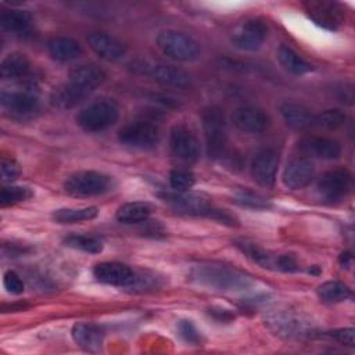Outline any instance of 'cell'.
I'll return each instance as SVG.
<instances>
[{"instance_id": "6da1fadb", "label": "cell", "mask_w": 355, "mask_h": 355, "mask_svg": "<svg viewBox=\"0 0 355 355\" xmlns=\"http://www.w3.org/2000/svg\"><path fill=\"white\" fill-rule=\"evenodd\" d=\"M190 276L204 287L223 291L244 290L252 283L247 273L220 263H200L193 268Z\"/></svg>"}, {"instance_id": "7a4b0ae2", "label": "cell", "mask_w": 355, "mask_h": 355, "mask_svg": "<svg viewBox=\"0 0 355 355\" xmlns=\"http://www.w3.org/2000/svg\"><path fill=\"white\" fill-rule=\"evenodd\" d=\"M158 49L169 58L179 62H191L200 57V44L190 35L166 29L158 33L157 36Z\"/></svg>"}, {"instance_id": "3957f363", "label": "cell", "mask_w": 355, "mask_h": 355, "mask_svg": "<svg viewBox=\"0 0 355 355\" xmlns=\"http://www.w3.org/2000/svg\"><path fill=\"white\" fill-rule=\"evenodd\" d=\"M114 189V179L97 171H79L64 182V190L73 197L101 196Z\"/></svg>"}, {"instance_id": "277c9868", "label": "cell", "mask_w": 355, "mask_h": 355, "mask_svg": "<svg viewBox=\"0 0 355 355\" xmlns=\"http://www.w3.org/2000/svg\"><path fill=\"white\" fill-rule=\"evenodd\" d=\"M118 116V105L112 100L101 98L82 108L76 115V123L85 132H101L112 126Z\"/></svg>"}, {"instance_id": "5b68a950", "label": "cell", "mask_w": 355, "mask_h": 355, "mask_svg": "<svg viewBox=\"0 0 355 355\" xmlns=\"http://www.w3.org/2000/svg\"><path fill=\"white\" fill-rule=\"evenodd\" d=\"M202 129L207 150L212 158H223L227 154V126L225 114L216 107H209L202 112Z\"/></svg>"}, {"instance_id": "8992f818", "label": "cell", "mask_w": 355, "mask_h": 355, "mask_svg": "<svg viewBox=\"0 0 355 355\" xmlns=\"http://www.w3.org/2000/svg\"><path fill=\"white\" fill-rule=\"evenodd\" d=\"M132 69L136 73L148 76L155 82L176 89H184L190 86V75L183 69L153 60H137L132 62Z\"/></svg>"}, {"instance_id": "52a82bcc", "label": "cell", "mask_w": 355, "mask_h": 355, "mask_svg": "<svg viewBox=\"0 0 355 355\" xmlns=\"http://www.w3.org/2000/svg\"><path fill=\"white\" fill-rule=\"evenodd\" d=\"M118 140L128 147L151 148L159 141V129L146 119L130 121L119 129Z\"/></svg>"}, {"instance_id": "ba28073f", "label": "cell", "mask_w": 355, "mask_h": 355, "mask_svg": "<svg viewBox=\"0 0 355 355\" xmlns=\"http://www.w3.org/2000/svg\"><path fill=\"white\" fill-rule=\"evenodd\" d=\"M352 187V175L347 168H334L324 172L318 180L319 196L329 202L344 198Z\"/></svg>"}, {"instance_id": "9c48e42d", "label": "cell", "mask_w": 355, "mask_h": 355, "mask_svg": "<svg viewBox=\"0 0 355 355\" xmlns=\"http://www.w3.org/2000/svg\"><path fill=\"white\" fill-rule=\"evenodd\" d=\"M169 150L173 157L194 162L200 157V141L187 126L175 125L169 132Z\"/></svg>"}, {"instance_id": "30bf717a", "label": "cell", "mask_w": 355, "mask_h": 355, "mask_svg": "<svg viewBox=\"0 0 355 355\" xmlns=\"http://www.w3.org/2000/svg\"><path fill=\"white\" fill-rule=\"evenodd\" d=\"M93 275L98 282L116 287H133L139 282L137 275L128 265L114 261L97 263L93 268Z\"/></svg>"}, {"instance_id": "8fae6325", "label": "cell", "mask_w": 355, "mask_h": 355, "mask_svg": "<svg viewBox=\"0 0 355 355\" xmlns=\"http://www.w3.org/2000/svg\"><path fill=\"white\" fill-rule=\"evenodd\" d=\"M268 37V26L261 19H248L243 22L233 33L232 43L244 51L258 50Z\"/></svg>"}, {"instance_id": "7c38bea8", "label": "cell", "mask_w": 355, "mask_h": 355, "mask_svg": "<svg viewBox=\"0 0 355 355\" xmlns=\"http://www.w3.org/2000/svg\"><path fill=\"white\" fill-rule=\"evenodd\" d=\"M232 122L244 133H262L269 128L270 118L257 105H241L233 111Z\"/></svg>"}, {"instance_id": "4fadbf2b", "label": "cell", "mask_w": 355, "mask_h": 355, "mask_svg": "<svg viewBox=\"0 0 355 355\" xmlns=\"http://www.w3.org/2000/svg\"><path fill=\"white\" fill-rule=\"evenodd\" d=\"M315 176V165L309 158L297 157L288 161L283 172V183L293 190L306 187Z\"/></svg>"}, {"instance_id": "5bb4252c", "label": "cell", "mask_w": 355, "mask_h": 355, "mask_svg": "<svg viewBox=\"0 0 355 355\" xmlns=\"http://www.w3.org/2000/svg\"><path fill=\"white\" fill-rule=\"evenodd\" d=\"M87 43L90 49L104 61L115 62L125 57L126 49L121 40L105 33V32H93L87 36Z\"/></svg>"}, {"instance_id": "9a60e30c", "label": "cell", "mask_w": 355, "mask_h": 355, "mask_svg": "<svg viewBox=\"0 0 355 355\" xmlns=\"http://www.w3.org/2000/svg\"><path fill=\"white\" fill-rule=\"evenodd\" d=\"M277 168L279 155L272 150H262L252 159L251 175L258 184L263 187H270L275 184Z\"/></svg>"}, {"instance_id": "2e32d148", "label": "cell", "mask_w": 355, "mask_h": 355, "mask_svg": "<svg viewBox=\"0 0 355 355\" xmlns=\"http://www.w3.org/2000/svg\"><path fill=\"white\" fill-rule=\"evenodd\" d=\"M105 80V72L96 64H83L73 67L69 71L68 82L80 89L86 94L94 92Z\"/></svg>"}, {"instance_id": "e0dca14e", "label": "cell", "mask_w": 355, "mask_h": 355, "mask_svg": "<svg viewBox=\"0 0 355 355\" xmlns=\"http://www.w3.org/2000/svg\"><path fill=\"white\" fill-rule=\"evenodd\" d=\"M0 103L14 116H31L39 110V100L31 92H1Z\"/></svg>"}, {"instance_id": "ac0fdd59", "label": "cell", "mask_w": 355, "mask_h": 355, "mask_svg": "<svg viewBox=\"0 0 355 355\" xmlns=\"http://www.w3.org/2000/svg\"><path fill=\"white\" fill-rule=\"evenodd\" d=\"M298 147L301 151L322 159H334L341 154V146L337 140L322 136H306L300 140Z\"/></svg>"}, {"instance_id": "d6986e66", "label": "cell", "mask_w": 355, "mask_h": 355, "mask_svg": "<svg viewBox=\"0 0 355 355\" xmlns=\"http://www.w3.org/2000/svg\"><path fill=\"white\" fill-rule=\"evenodd\" d=\"M72 338L73 341L86 351L97 352L103 347L104 331L103 329L90 322H78L72 326Z\"/></svg>"}, {"instance_id": "ffe728a7", "label": "cell", "mask_w": 355, "mask_h": 355, "mask_svg": "<svg viewBox=\"0 0 355 355\" xmlns=\"http://www.w3.org/2000/svg\"><path fill=\"white\" fill-rule=\"evenodd\" d=\"M280 115L286 125L295 130H305L313 126L315 114L308 107L295 101H284L279 107Z\"/></svg>"}, {"instance_id": "44dd1931", "label": "cell", "mask_w": 355, "mask_h": 355, "mask_svg": "<svg viewBox=\"0 0 355 355\" xmlns=\"http://www.w3.org/2000/svg\"><path fill=\"white\" fill-rule=\"evenodd\" d=\"M47 50L50 55L61 62H68L82 55V46L72 37L57 36L47 42Z\"/></svg>"}, {"instance_id": "7402d4cb", "label": "cell", "mask_w": 355, "mask_h": 355, "mask_svg": "<svg viewBox=\"0 0 355 355\" xmlns=\"http://www.w3.org/2000/svg\"><path fill=\"white\" fill-rule=\"evenodd\" d=\"M89 94L82 92L80 89L75 87L72 83L67 82L55 87L50 94V103L53 107L60 110H68L78 105L83 101Z\"/></svg>"}, {"instance_id": "603a6c76", "label": "cell", "mask_w": 355, "mask_h": 355, "mask_svg": "<svg viewBox=\"0 0 355 355\" xmlns=\"http://www.w3.org/2000/svg\"><path fill=\"white\" fill-rule=\"evenodd\" d=\"M0 26L15 35H25L32 28V17L24 10H7L0 15Z\"/></svg>"}, {"instance_id": "cb8c5ba5", "label": "cell", "mask_w": 355, "mask_h": 355, "mask_svg": "<svg viewBox=\"0 0 355 355\" xmlns=\"http://www.w3.org/2000/svg\"><path fill=\"white\" fill-rule=\"evenodd\" d=\"M31 62L25 54L10 53L6 55L0 65V73L4 79H19L29 73Z\"/></svg>"}, {"instance_id": "d4e9b609", "label": "cell", "mask_w": 355, "mask_h": 355, "mask_svg": "<svg viewBox=\"0 0 355 355\" xmlns=\"http://www.w3.org/2000/svg\"><path fill=\"white\" fill-rule=\"evenodd\" d=\"M277 60L286 71H288L294 75H304L313 69L312 64H309L306 60H304L301 55H298L293 49H290L287 46L279 47Z\"/></svg>"}, {"instance_id": "484cf974", "label": "cell", "mask_w": 355, "mask_h": 355, "mask_svg": "<svg viewBox=\"0 0 355 355\" xmlns=\"http://www.w3.org/2000/svg\"><path fill=\"white\" fill-rule=\"evenodd\" d=\"M151 214V208L148 204L141 202V201H133V202H126L121 205L116 211V219L122 223H139L144 222L148 219Z\"/></svg>"}, {"instance_id": "4316f807", "label": "cell", "mask_w": 355, "mask_h": 355, "mask_svg": "<svg viewBox=\"0 0 355 355\" xmlns=\"http://www.w3.org/2000/svg\"><path fill=\"white\" fill-rule=\"evenodd\" d=\"M98 215V209L96 207H85V208H61L55 209L51 214L54 222L67 225V223H78L83 220L94 219Z\"/></svg>"}, {"instance_id": "83f0119b", "label": "cell", "mask_w": 355, "mask_h": 355, "mask_svg": "<svg viewBox=\"0 0 355 355\" xmlns=\"http://www.w3.org/2000/svg\"><path fill=\"white\" fill-rule=\"evenodd\" d=\"M236 245L241 250L243 254H245V257H248L252 262L261 265L262 268H268V269H275L276 270V263H277V255H273L268 251H265L263 248L258 247L254 243H248V241H237Z\"/></svg>"}, {"instance_id": "f1b7e54d", "label": "cell", "mask_w": 355, "mask_h": 355, "mask_svg": "<svg viewBox=\"0 0 355 355\" xmlns=\"http://www.w3.org/2000/svg\"><path fill=\"white\" fill-rule=\"evenodd\" d=\"M318 295L326 302H341L351 297V290L341 282L330 280L318 287Z\"/></svg>"}, {"instance_id": "f546056e", "label": "cell", "mask_w": 355, "mask_h": 355, "mask_svg": "<svg viewBox=\"0 0 355 355\" xmlns=\"http://www.w3.org/2000/svg\"><path fill=\"white\" fill-rule=\"evenodd\" d=\"M65 245L80 250L89 254H98L103 251V241L96 236L89 234H71L64 240Z\"/></svg>"}, {"instance_id": "4dcf8cb0", "label": "cell", "mask_w": 355, "mask_h": 355, "mask_svg": "<svg viewBox=\"0 0 355 355\" xmlns=\"http://www.w3.org/2000/svg\"><path fill=\"white\" fill-rule=\"evenodd\" d=\"M345 114L341 110H324L313 116V126L326 129V130H336L345 123Z\"/></svg>"}, {"instance_id": "1f68e13d", "label": "cell", "mask_w": 355, "mask_h": 355, "mask_svg": "<svg viewBox=\"0 0 355 355\" xmlns=\"http://www.w3.org/2000/svg\"><path fill=\"white\" fill-rule=\"evenodd\" d=\"M33 196V191L25 186H4L0 191V204L3 207L14 205Z\"/></svg>"}, {"instance_id": "d6a6232c", "label": "cell", "mask_w": 355, "mask_h": 355, "mask_svg": "<svg viewBox=\"0 0 355 355\" xmlns=\"http://www.w3.org/2000/svg\"><path fill=\"white\" fill-rule=\"evenodd\" d=\"M194 182V175L187 169H173L169 173V184L175 191H187Z\"/></svg>"}, {"instance_id": "836d02e7", "label": "cell", "mask_w": 355, "mask_h": 355, "mask_svg": "<svg viewBox=\"0 0 355 355\" xmlns=\"http://www.w3.org/2000/svg\"><path fill=\"white\" fill-rule=\"evenodd\" d=\"M234 201L241 207H247V208H252V209L270 208V202L266 198H263L262 196L252 193V191H239L234 196Z\"/></svg>"}, {"instance_id": "e575fe53", "label": "cell", "mask_w": 355, "mask_h": 355, "mask_svg": "<svg viewBox=\"0 0 355 355\" xmlns=\"http://www.w3.org/2000/svg\"><path fill=\"white\" fill-rule=\"evenodd\" d=\"M178 330H179L180 337L186 343H190V344H194V345H198V344L202 343L201 333L198 331V329L194 326V323L191 320H187V319L180 320L178 323Z\"/></svg>"}, {"instance_id": "d590c367", "label": "cell", "mask_w": 355, "mask_h": 355, "mask_svg": "<svg viewBox=\"0 0 355 355\" xmlns=\"http://www.w3.org/2000/svg\"><path fill=\"white\" fill-rule=\"evenodd\" d=\"M0 173H1V180L3 182H12L21 175V168L19 165L11 159V158H3L0 164Z\"/></svg>"}, {"instance_id": "8d00e7d4", "label": "cell", "mask_w": 355, "mask_h": 355, "mask_svg": "<svg viewBox=\"0 0 355 355\" xmlns=\"http://www.w3.org/2000/svg\"><path fill=\"white\" fill-rule=\"evenodd\" d=\"M3 284L6 287V290L11 294H21L24 291V282L21 280V277L12 272V270H8L4 273V277H3Z\"/></svg>"}, {"instance_id": "74e56055", "label": "cell", "mask_w": 355, "mask_h": 355, "mask_svg": "<svg viewBox=\"0 0 355 355\" xmlns=\"http://www.w3.org/2000/svg\"><path fill=\"white\" fill-rule=\"evenodd\" d=\"M329 336H331V337H333L334 340H337L338 343L345 344V345H349V347H352L354 343H355V333H354V329H351V327L333 330V331L329 333Z\"/></svg>"}, {"instance_id": "f35d334b", "label": "cell", "mask_w": 355, "mask_h": 355, "mask_svg": "<svg viewBox=\"0 0 355 355\" xmlns=\"http://www.w3.org/2000/svg\"><path fill=\"white\" fill-rule=\"evenodd\" d=\"M298 269L297 259L293 255L288 254H280L277 255V263H276V270L282 272H295Z\"/></svg>"}, {"instance_id": "ab89813d", "label": "cell", "mask_w": 355, "mask_h": 355, "mask_svg": "<svg viewBox=\"0 0 355 355\" xmlns=\"http://www.w3.org/2000/svg\"><path fill=\"white\" fill-rule=\"evenodd\" d=\"M211 313H218V319L222 320H230L233 318V315L227 309H212Z\"/></svg>"}, {"instance_id": "60d3db41", "label": "cell", "mask_w": 355, "mask_h": 355, "mask_svg": "<svg viewBox=\"0 0 355 355\" xmlns=\"http://www.w3.org/2000/svg\"><path fill=\"white\" fill-rule=\"evenodd\" d=\"M351 262H352V255L349 254V252H343L341 255H340V263L343 265V266H349L351 265Z\"/></svg>"}]
</instances>
